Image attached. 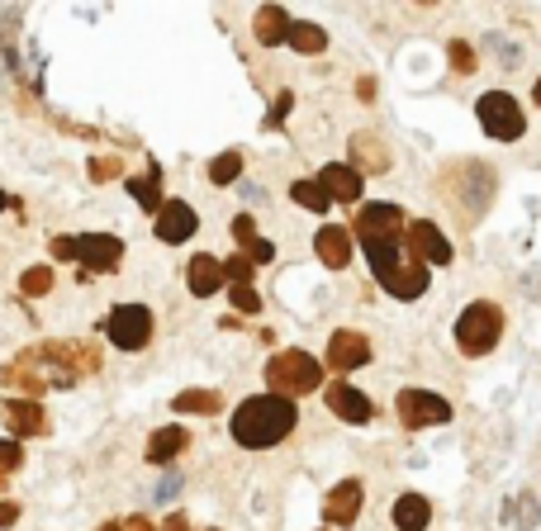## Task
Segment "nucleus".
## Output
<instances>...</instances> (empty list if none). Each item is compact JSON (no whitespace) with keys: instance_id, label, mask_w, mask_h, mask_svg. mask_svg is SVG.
<instances>
[{"instance_id":"nucleus-1","label":"nucleus","mask_w":541,"mask_h":531,"mask_svg":"<svg viewBox=\"0 0 541 531\" xmlns=\"http://www.w3.org/2000/svg\"><path fill=\"white\" fill-rule=\"evenodd\" d=\"M295 428H300V408H295V398H280V394H247L228 413V432L247 451H270Z\"/></svg>"},{"instance_id":"nucleus-2","label":"nucleus","mask_w":541,"mask_h":531,"mask_svg":"<svg viewBox=\"0 0 541 531\" xmlns=\"http://www.w3.org/2000/svg\"><path fill=\"white\" fill-rule=\"evenodd\" d=\"M361 251H366V261H370L376 285L389 294V300L413 304V300H423V294H428L432 270L418 266V261H408V257H399V242H361Z\"/></svg>"},{"instance_id":"nucleus-3","label":"nucleus","mask_w":541,"mask_h":531,"mask_svg":"<svg viewBox=\"0 0 541 531\" xmlns=\"http://www.w3.org/2000/svg\"><path fill=\"white\" fill-rule=\"evenodd\" d=\"M266 394H280V398H304V394H314L323 389V366H319V356H309L300 347H290V351H276L266 360Z\"/></svg>"},{"instance_id":"nucleus-4","label":"nucleus","mask_w":541,"mask_h":531,"mask_svg":"<svg viewBox=\"0 0 541 531\" xmlns=\"http://www.w3.org/2000/svg\"><path fill=\"white\" fill-rule=\"evenodd\" d=\"M498 342H504V309H498L494 300L466 304L461 318H456V351L480 360V356L498 351Z\"/></svg>"},{"instance_id":"nucleus-5","label":"nucleus","mask_w":541,"mask_h":531,"mask_svg":"<svg viewBox=\"0 0 541 531\" xmlns=\"http://www.w3.org/2000/svg\"><path fill=\"white\" fill-rule=\"evenodd\" d=\"M456 172L466 176V185H456V181H447V176H442V195H447V204H451L466 223L485 219V209H489L494 190H498V176L489 172L485 162H475V157H461V162H456Z\"/></svg>"},{"instance_id":"nucleus-6","label":"nucleus","mask_w":541,"mask_h":531,"mask_svg":"<svg viewBox=\"0 0 541 531\" xmlns=\"http://www.w3.org/2000/svg\"><path fill=\"white\" fill-rule=\"evenodd\" d=\"M475 114H480V129L494 143H517L527 133V110L508 91H485L480 100H475Z\"/></svg>"},{"instance_id":"nucleus-7","label":"nucleus","mask_w":541,"mask_h":531,"mask_svg":"<svg viewBox=\"0 0 541 531\" xmlns=\"http://www.w3.org/2000/svg\"><path fill=\"white\" fill-rule=\"evenodd\" d=\"M152 332H157V318L148 304H114L105 318V337L119 351H143L152 342Z\"/></svg>"},{"instance_id":"nucleus-8","label":"nucleus","mask_w":541,"mask_h":531,"mask_svg":"<svg viewBox=\"0 0 541 531\" xmlns=\"http://www.w3.org/2000/svg\"><path fill=\"white\" fill-rule=\"evenodd\" d=\"M394 413H399V422L408 432H423V428H447V422H451V403L442 394H432V389H399Z\"/></svg>"},{"instance_id":"nucleus-9","label":"nucleus","mask_w":541,"mask_h":531,"mask_svg":"<svg viewBox=\"0 0 541 531\" xmlns=\"http://www.w3.org/2000/svg\"><path fill=\"white\" fill-rule=\"evenodd\" d=\"M408 232V219L399 204H361L357 209V223H351V238L357 242H399Z\"/></svg>"},{"instance_id":"nucleus-10","label":"nucleus","mask_w":541,"mask_h":531,"mask_svg":"<svg viewBox=\"0 0 541 531\" xmlns=\"http://www.w3.org/2000/svg\"><path fill=\"white\" fill-rule=\"evenodd\" d=\"M404 242H408V251H413V261L418 266H451V257H456V247H451V238L437 223H428V219H413L408 223V232H404Z\"/></svg>"},{"instance_id":"nucleus-11","label":"nucleus","mask_w":541,"mask_h":531,"mask_svg":"<svg viewBox=\"0 0 541 531\" xmlns=\"http://www.w3.org/2000/svg\"><path fill=\"white\" fill-rule=\"evenodd\" d=\"M76 266L91 275H114L123 266V242L114 232H81L76 238Z\"/></svg>"},{"instance_id":"nucleus-12","label":"nucleus","mask_w":541,"mask_h":531,"mask_svg":"<svg viewBox=\"0 0 541 531\" xmlns=\"http://www.w3.org/2000/svg\"><path fill=\"white\" fill-rule=\"evenodd\" d=\"M361 366H370V337L357 332V328H338L328 337V370L338 379H347L351 370H361Z\"/></svg>"},{"instance_id":"nucleus-13","label":"nucleus","mask_w":541,"mask_h":531,"mask_svg":"<svg viewBox=\"0 0 541 531\" xmlns=\"http://www.w3.org/2000/svg\"><path fill=\"white\" fill-rule=\"evenodd\" d=\"M0 422H5V432L15 441L53 432V418L44 413V403H38V398H0Z\"/></svg>"},{"instance_id":"nucleus-14","label":"nucleus","mask_w":541,"mask_h":531,"mask_svg":"<svg viewBox=\"0 0 541 531\" xmlns=\"http://www.w3.org/2000/svg\"><path fill=\"white\" fill-rule=\"evenodd\" d=\"M29 360H53V366H62V375H67V385L76 375H95L100 370V351L95 347H81V342H44L34 347Z\"/></svg>"},{"instance_id":"nucleus-15","label":"nucleus","mask_w":541,"mask_h":531,"mask_svg":"<svg viewBox=\"0 0 541 531\" xmlns=\"http://www.w3.org/2000/svg\"><path fill=\"white\" fill-rule=\"evenodd\" d=\"M347 166H351V172H361V176H380V172L394 166V152H389V143L380 133L361 129V133L347 138Z\"/></svg>"},{"instance_id":"nucleus-16","label":"nucleus","mask_w":541,"mask_h":531,"mask_svg":"<svg viewBox=\"0 0 541 531\" xmlns=\"http://www.w3.org/2000/svg\"><path fill=\"white\" fill-rule=\"evenodd\" d=\"M195 228H200V214H195V204H185V200H166V204L157 209V223H152L157 242H166V247L191 242Z\"/></svg>"},{"instance_id":"nucleus-17","label":"nucleus","mask_w":541,"mask_h":531,"mask_svg":"<svg viewBox=\"0 0 541 531\" xmlns=\"http://www.w3.org/2000/svg\"><path fill=\"white\" fill-rule=\"evenodd\" d=\"M361 507H366V484L361 479H342V484H332L328 498H323V522L328 526H351L361 517Z\"/></svg>"},{"instance_id":"nucleus-18","label":"nucleus","mask_w":541,"mask_h":531,"mask_svg":"<svg viewBox=\"0 0 541 531\" xmlns=\"http://www.w3.org/2000/svg\"><path fill=\"white\" fill-rule=\"evenodd\" d=\"M323 398H328V413H338L342 422H351V428H366L370 418H376V408H370V398L347 385V379H332V385H323Z\"/></svg>"},{"instance_id":"nucleus-19","label":"nucleus","mask_w":541,"mask_h":531,"mask_svg":"<svg viewBox=\"0 0 541 531\" xmlns=\"http://www.w3.org/2000/svg\"><path fill=\"white\" fill-rule=\"evenodd\" d=\"M314 181L323 185V195H328L332 204H357V200H361V190H366V176H361V172H351L347 162H328Z\"/></svg>"},{"instance_id":"nucleus-20","label":"nucleus","mask_w":541,"mask_h":531,"mask_svg":"<svg viewBox=\"0 0 541 531\" xmlns=\"http://www.w3.org/2000/svg\"><path fill=\"white\" fill-rule=\"evenodd\" d=\"M351 247H357V238H351V228H342V223H323L319 238H314V251H319V261L328 270H347L351 266Z\"/></svg>"},{"instance_id":"nucleus-21","label":"nucleus","mask_w":541,"mask_h":531,"mask_svg":"<svg viewBox=\"0 0 541 531\" xmlns=\"http://www.w3.org/2000/svg\"><path fill=\"white\" fill-rule=\"evenodd\" d=\"M185 285H191L195 300H210V294H219L228 280H223V261L210 257V251H195L191 261H185Z\"/></svg>"},{"instance_id":"nucleus-22","label":"nucleus","mask_w":541,"mask_h":531,"mask_svg":"<svg viewBox=\"0 0 541 531\" xmlns=\"http://www.w3.org/2000/svg\"><path fill=\"white\" fill-rule=\"evenodd\" d=\"M185 446H191V432H185V422H166V428H157L152 437H148V465H172Z\"/></svg>"},{"instance_id":"nucleus-23","label":"nucleus","mask_w":541,"mask_h":531,"mask_svg":"<svg viewBox=\"0 0 541 531\" xmlns=\"http://www.w3.org/2000/svg\"><path fill=\"white\" fill-rule=\"evenodd\" d=\"M389 522H394V531H428L432 526V503L423 498V494H399L394 498V507H389Z\"/></svg>"},{"instance_id":"nucleus-24","label":"nucleus","mask_w":541,"mask_h":531,"mask_svg":"<svg viewBox=\"0 0 541 531\" xmlns=\"http://www.w3.org/2000/svg\"><path fill=\"white\" fill-rule=\"evenodd\" d=\"M123 190H129V195L138 200V209H143V214H152V219H157V209L166 204L162 200V166L157 162H148V172H143V176H129Z\"/></svg>"},{"instance_id":"nucleus-25","label":"nucleus","mask_w":541,"mask_h":531,"mask_svg":"<svg viewBox=\"0 0 541 531\" xmlns=\"http://www.w3.org/2000/svg\"><path fill=\"white\" fill-rule=\"evenodd\" d=\"M252 34H257L261 48L285 44V38H290V15H285V5H261L257 19H252Z\"/></svg>"},{"instance_id":"nucleus-26","label":"nucleus","mask_w":541,"mask_h":531,"mask_svg":"<svg viewBox=\"0 0 541 531\" xmlns=\"http://www.w3.org/2000/svg\"><path fill=\"white\" fill-rule=\"evenodd\" d=\"M172 413H185V418H214V413H223V394H214V389H185V394L172 398Z\"/></svg>"},{"instance_id":"nucleus-27","label":"nucleus","mask_w":541,"mask_h":531,"mask_svg":"<svg viewBox=\"0 0 541 531\" xmlns=\"http://www.w3.org/2000/svg\"><path fill=\"white\" fill-rule=\"evenodd\" d=\"M295 53H304V57H314V53H323L328 48V34L319 29V25H309V19H300V25H290V38H285Z\"/></svg>"},{"instance_id":"nucleus-28","label":"nucleus","mask_w":541,"mask_h":531,"mask_svg":"<svg viewBox=\"0 0 541 531\" xmlns=\"http://www.w3.org/2000/svg\"><path fill=\"white\" fill-rule=\"evenodd\" d=\"M5 385H15V389H25L29 398H44V389H48V379H44V375H34V370H29V360H25V356H19V360H15V366L5 370Z\"/></svg>"},{"instance_id":"nucleus-29","label":"nucleus","mask_w":541,"mask_h":531,"mask_svg":"<svg viewBox=\"0 0 541 531\" xmlns=\"http://www.w3.org/2000/svg\"><path fill=\"white\" fill-rule=\"evenodd\" d=\"M210 181L214 185H238L242 181V152H238V147H228V152H219L210 162Z\"/></svg>"},{"instance_id":"nucleus-30","label":"nucleus","mask_w":541,"mask_h":531,"mask_svg":"<svg viewBox=\"0 0 541 531\" xmlns=\"http://www.w3.org/2000/svg\"><path fill=\"white\" fill-rule=\"evenodd\" d=\"M290 200H295V204H304V209H314V214H323V209L332 204L328 195H323V185L319 181H295V185H290Z\"/></svg>"},{"instance_id":"nucleus-31","label":"nucleus","mask_w":541,"mask_h":531,"mask_svg":"<svg viewBox=\"0 0 541 531\" xmlns=\"http://www.w3.org/2000/svg\"><path fill=\"white\" fill-rule=\"evenodd\" d=\"M19 290L29 294V300H44V294H53V266H29L25 275H19Z\"/></svg>"},{"instance_id":"nucleus-32","label":"nucleus","mask_w":541,"mask_h":531,"mask_svg":"<svg viewBox=\"0 0 541 531\" xmlns=\"http://www.w3.org/2000/svg\"><path fill=\"white\" fill-rule=\"evenodd\" d=\"M447 57H451V72H456V76H475V67H480V62H475V48L466 44V38H451Z\"/></svg>"},{"instance_id":"nucleus-33","label":"nucleus","mask_w":541,"mask_h":531,"mask_svg":"<svg viewBox=\"0 0 541 531\" xmlns=\"http://www.w3.org/2000/svg\"><path fill=\"white\" fill-rule=\"evenodd\" d=\"M19 465H25V446L15 437H0V475H15Z\"/></svg>"},{"instance_id":"nucleus-34","label":"nucleus","mask_w":541,"mask_h":531,"mask_svg":"<svg viewBox=\"0 0 541 531\" xmlns=\"http://www.w3.org/2000/svg\"><path fill=\"white\" fill-rule=\"evenodd\" d=\"M114 176H123V157H119V152L91 162V181H95V185H105V181H114Z\"/></svg>"},{"instance_id":"nucleus-35","label":"nucleus","mask_w":541,"mask_h":531,"mask_svg":"<svg viewBox=\"0 0 541 531\" xmlns=\"http://www.w3.org/2000/svg\"><path fill=\"white\" fill-rule=\"evenodd\" d=\"M252 270H257V266L247 261V257H228V261H223V280H228V285H252Z\"/></svg>"},{"instance_id":"nucleus-36","label":"nucleus","mask_w":541,"mask_h":531,"mask_svg":"<svg viewBox=\"0 0 541 531\" xmlns=\"http://www.w3.org/2000/svg\"><path fill=\"white\" fill-rule=\"evenodd\" d=\"M290 110H295V91H280V95H276V104H270V114L261 119V129H280Z\"/></svg>"},{"instance_id":"nucleus-37","label":"nucleus","mask_w":541,"mask_h":531,"mask_svg":"<svg viewBox=\"0 0 541 531\" xmlns=\"http://www.w3.org/2000/svg\"><path fill=\"white\" fill-rule=\"evenodd\" d=\"M242 257L252 261V266H270V261H276V242H270V238H252Z\"/></svg>"},{"instance_id":"nucleus-38","label":"nucleus","mask_w":541,"mask_h":531,"mask_svg":"<svg viewBox=\"0 0 541 531\" xmlns=\"http://www.w3.org/2000/svg\"><path fill=\"white\" fill-rule=\"evenodd\" d=\"M233 309H238V313H247V318L261 313V294H257L252 285H233Z\"/></svg>"},{"instance_id":"nucleus-39","label":"nucleus","mask_w":541,"mask_h":531,"mask_svg":"<svg viewBox=\"0 0 541 531\" xmlns=\"http://www.w3.org/2000/svg\"><path fill=\"white\" fill-rule=\"evenodd\" d=\"M53 261H76V238H67V232H62V238H53Z\"/></svg>"},{"instance_id":"nucleus-40","label":"nucleus","mask_w":541,"mask_h":531,"mask_svg":"<svg viewBox=\"0 0 541 531\" xmlns=\"http://www.w3.org/2000/svg\"><path fill=\"white\" fill-rule=\"evenodd\" d=\"M233 238L247 247V242L257 238V219H252V214H238V219H233Z\"/></svg>"},{"instance_id":"nucleus-41","label":"nucleus","mask_w":541,"mask_h":531,"mask_svg":"<svg viewBox=\"0 0 541 531\" xmlns=\"http://www.w3.org/2000/svg\"><path fill=\"white\" fill-rule=\"evenodd\" d=\"M123 531H162L152 517H143V513H133V517H123Z\"/></svg>"},{"instance_id":"nucleus-42","label":"nucleus","mask_w":541,"mask_h":531,"mask_svg":"<svg viewBox=\"0 0 541 531\" xmlns=\"http://www.w3.org/2000/svg\"><path fill=\"white\" fill-rule=\"evenodd\" d=\"M15 522H19V503H10V498H5V503H0V531H10Z\"/></svg>"},{"instance_id":"nucleus-43","label":"nucleus","mask_w":541,"mask_h":531,"mask_svg":"<svg viewBox=\"0 0 541 531\" xmlns=\"http://www.w3.org/2000/svg\"><path fill=\"white\" fill-rule=\"evenodd\" d=\"M162 531H191V517H185V513H172V517L162 522Z\"/></svg>"},{"instance_id":"nucleus-44","label":"nucleus","mask_w":541,"mask_h":531,"mask_svg":"<svg viewBox=\"0 0 541 531\" xmlns=\"http://www.w3.org/2000/svg\"><path fill=\"white\" fill-rule=\"evenodd\" d=\"M357 95H361V100H376V76H361V81H357Z\"/></svg>"},{"instance_id":"nucleus-45","label":"nucleus","mask_w":541,"mask_h":531,"mask_svg":"<svg viewBox=\"0 0 541 531\" xmlns=\"http://www.w3.org/2000/svg\"><path fill=\"white\" fill-rule=\"evenodd\" d=\"M176 488H181L176 475H172V479H162V484H157V498H176Z\"/></svg>"},{"instance_id":"nucleus-46","label":"nucleus","mask_w":541,"mask_h":531,"mask_svg":"<svg viewBox=\"0 0 541 531\" xmlns=\"http://www.w3.org/2000/svg\"><path fill=\"white\" fill-rule=\"evenodd\" d=\"M0 209H19V200L15 195H0Z\"/></svg>"},{"instance_id":"nucleus-47","label":"nucleus","mask_w":541,"mask_h":531,"mask_svg":"<svg viewBox=\"0 0 541 531\" xmlns=\"http://www.w3.org/2000/svg\"><path fill=\"white\" fill-rule=\"evenodd\" d=\"M532 100H536V104H541V76H536V81H532Z\"/></svg>"},{"instance_id":"nucleus-48","label":"nucleus","mask_w":541,"mask_h":531,"mask_svg":"<svg viewBox=\"0 0 541 531\" xmlns=\"http://www.w3.org/2000/svg\"><path fill=\"white\" fill-rule=\"evenodd\" d=\"M100 531H123V522H100Z\"/></svg>"},{"instance_id":"nucleus-49","label":"nucleus","mask_w":541,"mask_h":531,"mask_svg":"<svg viewBox=\"0 0 541 531\" xmlns=\"http://www.w3.org/2000/svg\"><path fill=\"white\" fill-rule=\"evenodd\" d=\"M5 479H10V475H0V494H5Z\"/></svg>"},{"instance_id":"nucleus-50","label":"nucleus","mask_w":541,"mask_h":531,"mask_svg":"<svg viewBox=\"0 0 541 531\" xmlns=\"http://www.w3.org/2000/svg\"><path fill=\"white\" fill-rule=\"evenodd\" d=\"M210 531H223V526H210Z\"/></svg>"},{"instance_id":"nucleus-51","label":"nucleus","mask_w":541,"mask_h":531,"mask_svg":"<svg viewBox=\"0 0 541 531\" xmlns=\"http://www.w3.org/2000/svg\"><path fill=\"white\" fill-rule=\"evenodd\" d=\"M319 531H323V526H319Z\"/></svg>"}]
</instances>
